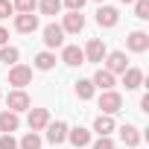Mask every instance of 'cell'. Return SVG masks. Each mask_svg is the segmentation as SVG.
Instances as JSON below:
<instances>
[{"label": "cell", "instance_id": "cell-31", "mask_svg": "<svg viewBox=\"0 0 149 149\" xmlns=\"http://www.w3.org/2000/svg\"><path fill=\"white\" fill-rule=\"evenodd\" d=\"M3 44H9V32H6L3 26H0V47H3Z\"/></svg>", "mask_w": 149, "mask_h": 149}, {"label": "cell", "instance_id": "cell-5", "mask_svg": "<svg viewBox=\"0 0 149 149\" xmlns=\"http://www.w3.org/2000/svg\"><path fill=\"white\" fill-rule=\"evenodd\" d=\"M6 105H9V111H26L29 105H32V100H29V94L26 91H12L9 97H6Z\"/></svg>", "mask_w": 149, "mask_h": 149}, {"label": "cell", "instance_id": "cell-25", "mask_svg": "<svg viewBox=\"0 0 149 149\" xmlns=\"http://www.w3.org/2000/svg\"><path fill=\"white\" fill-rule=\"evenodd\" d=\"M12 6L18 9V15H29V12H35V6H38V0H15Z\"/></svg>", "mask_w": 149, "mask_h": 149}, {"label": "cell", "instance_id": "cell-14", "mask_svg": "<svg viewBox=\"0 0 149 149\" xmlns=\"http://www.w3.org/2000/svg\"><path fill=\"white\" fill-rule=\"evenodd\" d=\"M15 29L18 32H35L38 29V15H15Z\"/></svg>", "mask_w": 149, "mask_h": 149}, {"label": "cell", "instance_id": "cell-33", "mask_svg": "<svg viewBox=\"0 0 149 149\" xmlns=\"http://www.w3.org/2000/svg\"><path fill=\"white\" fill-rule=\"evenodd\" d=\"M123 3H134V0H123Z\"/></svg>", "mask_w": 149, "mask_h": 149}, {"label": "cell", "instance_id": "cell-30", "mask_svg": "<svg viewBox=\"0 0 149 149\" xmlns=\"http://www.w3.org/2000/svg\"><path fill=\"white\" fill-rule=\"evenodd\" d=\"M64 6H67L70 12H82V6H85V0H64Z\"/></svg>", "mask_w": 149, "mask_h": 149}, {"label": "cell", "instance_id": "cell-21", "mask_svg": "<svg viewBox=\"0 0 149 149\" xmlns=\"http://www.w3.org/2000/svg\"><path fill=\"white\" fill-rule=\"evenodd\" d=\"M18 58H21V53H18V47H9V44H3L0 47V61H6V64H18Z\"/></svg>", "mask_w": 149, "mask_h": 149}, {"label": "cell", "instance_id": "cell-12", "mask_svg": "<svg viewBox=\"0 0 149 149\" xmlns=\"http://www.w3.org/2000/svg\"><path fill=\"white\" fill-rule=\"evenodd\" d=\"M61 29H64V32H82V29H85V15H82V12H70V15H64Z\"/></svg>", "mask_w": 149, "mask_h": 149}, {"label": "cell", "instance_id": "cell-16", "mask_svg": "<svg viewBox=\"0 0 149 149\" xmlns=\"http://www.w3.org/2000/svg\"><path fill=\"white\" fill-rule=\"evenodd\" d=\"M18 126H21V120H18L15 111H0V132H3V134L18 132Z\"/></svg>", "mask_w": 149, "mask_h": 149}, {"label": "cell", "instance_id": "cell-11", "mask_svg": "<svg viewBox=\"0 0 149 149\" xmlns=\"http://www.w3.org/2000/svg\"><path fill=\"white\" fill-rule=\"evenodd\" d=\"M61 61H64V64H70V67L85 64V53H82V47H76V44H67V47L61 50Z\"/></svg>", "mask_w": 149, "mask_h": 149}, {"label": "cell", "instance_id": "cell-4", "mask_svg": "<svg viewBox=\"0 0 149 149\" xmlns=\"http://www.w3.org/2000/svg\"><path fill=\"white\" fill-rule=\"evenodd\" d=\"M44 44H47L50 50L61 47V44H64V29H61L58 24H47V26H44Z\"/></svg>", "mask_w": 149, "mask_h": 149}, {"label": "cell", "instance_id": "cell-18", "mask_svg": "<svg viewBox=\"0 0 149 149\" xmlns=\"http://www.w3.org/2000/svg\"><path fill=\"white\" fill-rule=\"evenodd\" d=\"M91 82H94V88H100V91H111V88H114V73H108V70L100 67V70L94 73Z\"/></svg>", "mask_w": 149, "mask_h": 149}, {"label": "cell", "instance_id": "cell-15", "mask_svg": "<svg viewBox=\"0 0 149 149\" xmlns=\"http://www.w3.org/2000/svg\"><path fill=\"white\" fill-rule=\"evenodd\" d=\"M114 129H117V126H114V117H108V114H100V117L94 120V132H97L100 137H111Z\"/></svg>", "mask_w": 149, "mask_h": 149}, {"label": "cell", "instance_id": "cell-13", "mask_svg": "<svg viewBox=\"0 0 149 149\" xmlns=\"http://www.w3.org/2000/svg\"><path fill=\"white\" fill-rule=\"evenodd\" d=\"M67 140L76 146V149H82V146H88V143H91V132H88V129H82V126L67 129Z\"/></svg>", "mask_w": 149, "mask_h": 149}, {"label": "cell", "instance_id": "cell-6", "mask_svg": "<svg viewBox=\"0 0 149 149\" xmlns=\"http://www.w3.org/2000/svg\"><path fill=\"white\" fill-rule=\"evenodd\" d=\"M117 21H120V12H117L114 6H100V9H97V24H100V26L111 29V26H117Z\"/></svg>", "mask_w": 149, "mask_h": 149}, {"label": "cell", "instance_id": "cell-24", "mask_svg": "<svg viewBox=\"0 0 149 149\" xmlns=\"http://www.w3.org/2000/svg\"><path fill=\"white\" fill-rule=\"evenodd\" d=\"M41 15H58L61 12V0H41Z\"/></svg>", "mask_w": 149, "mask_h": 149}, {"label": "cell", "instance_id": "cell-1", "mask_svg": "<svg viewBox=\"0 0 149 149\" xmlns=\"http://www.w3.org/2000/svg\"><path fill=\"white\" fill-rule=\"evenodd\" d=\"M29 82H32V67H26V64H15V67L9 70V85H15V91H24Z\"/></svg>", "mask_w": 149, "mask_h": 149}, {"label": "cell", "instance_id": "cell-23", "mask_svg": "<svg viewBox=\"0 0 149 149\" xmlns=\"http://www.w3.org/2000/svg\"><path fill=\"white\" fill-rule=\"evenodd\" d=\"M94 91H97V88H94L91 79H79V82H76V94H79V100H91Z\"/></svg>", "mask_w": 149, "mask_h": 149}, {"label": "cell", "instance_id": "cell-22", "mask_svg": "<svg viewBox=\"0 0 149 149\" xmlns=\"http://www.w3.org/2000/svg\"><path fill=\"white\" fill-rule=\"evenodd\" d=\"M18 149H41V137H38V132H26V134L21 137Z\"/></svg>", "mask_w": 149, "mask_h": 149}, {"label": "cell", "instance_id": "cell-32", "mask_svg": "<svg viewBox=\"0 0 149 149\" xmlns=\"http://www.w3.org/2000/svg\"><path fill=\"white\" fill-rule=\"evenodd\" d=\"M140 111H149V97H140Z\"/></svg>", "mask_w": 149, "mask_h": 149}, {"label": "cell", "instance_id": "cell-3", "mask_svg": "<svg viewBox=\"0 0 149 149\" xmlns=\"http://www.w3.org/2000/svg\"><path fill=\"white\" fill-rule=\"evenodd\" d=\"M82 53H85V61H94V64H97V61H102V58L108 56V50H105V44H102L100 38H91V41L85 44V50H82Z\"/></svg>", "mask_w": 149, "mask_h": 149}, {"label": "cell", "instance_id": "cell-27", "mask_svg": "<svg viewBox=\"0 0 149 149\" xmlns=\"http://www.w3.org/2000/svg\"><path fill=\"white\" fill-rule=\"evenodd\" d=\"M0 149H18V140L12 134H0Z\"/></svg>", "mask_w": 149, "mask_h": 149}, {"label": "cell", "instance_id": "cell-20", "mask_svg": "<svg viewBox=\"0 0 149 149\" xmlns=\"http://www.w3.org/2000/svg\"><path fill=\"white\" fill-rule=\"evenodd\" d=\"M32 64H35V70H53V67H56V56H53L50 50H44V53H38V56H35V61H32Z\"/></svg>", "mask_w": 149, "mask_h": 149}, {"label": "cell", "instance_id": "cell-19", "mask_svg": "<svg viewBox=\"0 0 149 149\" xmlns=\"http://www.w3.org/2000/svg\"><path fill=\"white\" fill-rule=\"evenodd\" d=\"M120 140H123L126 146H137V143H140V129H137V126H123V129H120Z\"/></svg>", "mask_w": 149, "mask_h": 149}, {"label": "cell", "instance_id": "cell-29", "mask_svg": "<svg viewBox=\"0 0 149 149\" xmlns=\"http://www.w3.org/2000/svg\"><path fill=\"white\" fill-rule=\"evenodd\" d=\"M12 12H15V6L9 3V0H0V18H9Z\"/></svg>", "mask_w": 149, "mask_h": 149}, {"label": "cell", "instance_id": "cell-9", "mask_svg": "<svg viewBox=\"0 0 149 149\" xmlns=\"http://www.w3.org/2000/svg\"><path fill=\"white\" fill-rule=\"evenodd\" d=\"M126 47H129L132 53H146V50H149V35L140 32V29H134V32L126 38Z\"/></svg>", "mask_w": 149, "mask_h": 149}, {"label": "cell", "instance_id": "cell-2", "mask_svg": "<svg viewBox=\"0 0 149 149\" xmlns=\"http://www.w3.org/2000/svg\"><path fill=\"white\" fill-rule=\"evenodd\" d=\"M100 108H102V114H117L120 108H123V97L117 94V91H102V97H100Z\"/></svg>", "mask_w": 149, "mask_h": 149}, {"label": "cell", "instance_id": "cell-8", "mask_svg": "<svg viewBox=\"0 0 149 149\" xmlns=\"http://www.w3.org/2000/svg\"><path fill=\"white\" fill-rule=\"evenodd\" d=\"M47 140H50L53 146L64 143V140H67V123H61V120H56V123H47Z\"/></svg>", "mask_w": 149, "mask_h": 149}, {"label": "cell", "instance_id": "cell-7", "mask_svg": "<svg viewBox=\"0 0 149 149\" xmlns=\"http://www.w3.org/2000/svg\"><path fill=\"white\" fill-rule=\"evenodd\" d=\"M105 64H108V67H105L108 73H126V70H129V58H126V53H120V50H117V53H108V56H105Z\"/></svg>", "mask_w": 149, "mask_h": 149}, {"label": "cell", "instance_id": "cell-10", "mask_svg": "<svg viewBox=\"0 0 149 149\" xmlns=\"http://www.w3.org/2000/svg\"><path fill=\"white\" fill-rule=\"evenodd\" d=\"M50 123V111L47 108H29V132H41Z\"/></svg>", "mask_w": 149, "mask_h": 149}, {"label": "cell", "instance_id": "cell-28", "mask_svg": "<svg viewBox=\"0 0 149 149\" xmlns=\"http://www.w3.org/2000/svg\"><path fill=\"white\" fill-rule=\"evenodd\" d=\"M94 149H114V140L111 137H100V140H94Z\"/></svg>", "mask_w": 149, "mask_h": 149}, {"label": "cell", "instance_id": "cell-17", "mask_svg": "<svg viewBox=\"0 0 149 149\" xmlns=\"http://www.w3.org/2000/svg\"><path fill=\"white\" fill-rule=\"evenodd\" d=\"M123 85H126V91H134V88H140V85H143V70H137V67H129V70L123 73Z\"/></svg>", "mask_w": 149, "mask_h": 149}, {"label": "cell", "instance_id": "cell-26", "mask_svg": "<svg viewBox=\"0 0 149 149\" xmlns=\"http://www.w3.org/2000/svg\"><path fill=\"white\" fill-rule=\"evenodd\" d=\"M134 15H137L140 21L149 18V0H134Z\"/></svg>", "mask_w": 149, "mask_h": 149}, {"label": "cell", "instance_id": "cell-34", "mask_svg": "<svg viewBox=\"0 0 149 149\" xmlns=\"http://www.w3.org/2000/svg\"><path fill=\"white\" fill-rule=\"evenodd\" d=\"M97 3H105V0H97Z\"/></svg>", "mask_w": 149, "mask_h": 149}]
</instances>
